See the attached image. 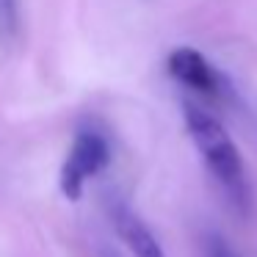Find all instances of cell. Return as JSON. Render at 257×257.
I'll return each instance as SVG.
<instances>
[{
  "label": "cell",
  "mask_w": 257,
  "mask_h": 257,
  "mask_svg": "<svg viewBox=\"0 0 257 257\" xmlns=\"http://www.w3.org/2000/svg\"><path fill=\"white\" fill-rule=\"evenodd\" d=\"M183 119H185V130H188L205 166L210 169V174L232 196V202L246 207L249 205V183H246L243 158H240L235 141L229 139V133L224 130V124L207 111H202L199 105H191V102L183 105Z\"/></svg>",
  "instance_id": "6da1fadb"
},
{
  "label": "cell",
  "mask_w": 257,
  "mask_h": 257,
  "mask_svg": "<svg viewBox=\"0 0 257 257\" xmlns=\"http://www.w3.org/2000/svg\"><path fill=\"white\" fill-rule=\"evenodd\" d=\"M108 163H111V147H108L105 136L97 130H78L67 158H64L61 174H58L61 194L69 202H78L83 196L86 183L97 177Z\"/></svg>",
  "instance_id": "7a4b0ae2"
},
{
  "label": "cell",
  "mask_w": 257,
  "mask_h": 257,
  "mask_svg": "<svg viewBox=\"0 0 257 257\" xmlns=\"http://www.w3.org/2000/svg\"><path fill=\"white\" fill-rule=\"evenodd\" d=\"M166 69L180 86H185L194 94H202L205 100L221 102L229 94V83L199 50L194 47H177L169 53L166 58Z\"/></svg>",
  "instance_id": "3957f363"
},
{
  "label": "cell",
  "mask_w": 257,
  "mask_h": 257,
  "mask_svg": "<svg viewBox=\"0 0 257 257\" xmlns=\"http://www.w3.org/2000/svg\"><path fill=\"white\" fill-rule=\"evenodd\" d=\"M113 224H116V232L124 240V246L133 251V257H166L161 243H158V238L152 235V229L133 210L116 207L113 210Z\"/></svg>",
  "instance_id": "277c9868"
},
{
  "label": "cell",
  "mask_w": 257,
  "mask_h": 257,
  "mask_svg": "<svg viewBox=\"0 0 257 257\" xmlns=\"http://www.w3.org/2000/svg\"><path fill=\"white\" fill-rule=\"evenodd\" d=\"M20 31V0H0V39H12Z\"/></svg>",
  "instance_id": "5b68a950"
},
{
  "label": "cell",
  "mask_w": 257,
  "mask_h": 257,
  "mask_svg": "<svg viewBox=\"0 0 257 257\" xmlns=\"http://www.w3.org/2000/svg\"><path fill=\"white\" fill-rule=\"evenodd\" d=\"M213 257H229V254H227V251H224V249H218V251H216V254H213Z\"/></svg>",
  "instance_id": "8992f818"
},
{
  "label": "cell",
  "mask_w": 257,
  "mask_h": 257,
  "mask_svg": "<svg viewBox=\"0 0 257 257\" xmlns=\"http://www.w3.org/2000/svg\"><path fill=\"white\" fill-rule=\"evenodd\" d=\"M105 257H116V254H105Z\"/></svg>",
  "instance_id": "52a82bcc"
}]
</instances>
